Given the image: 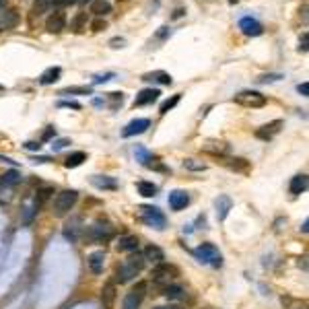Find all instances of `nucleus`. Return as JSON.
<instances>
[{"mask_svg": "<svg viewBox=\"0 0 309 309\" xmlns=\"http://www.w3.org/2000/svg\"><path fill=\"white\" fill-rule=\"evenodd\" d=\"M111 79H115V74L113 72H105V74H97L95 79H93V85H103V83H107V81H111Z\"/></svg>", "mask_w": 309, "mask_h": 309, "instance_id": "nucleus-42", "label": "nucleus"}, {"mask_svg": "<svg viewBox=\"0 0 309 309\" xmlns=\"http://www.w3.org/2000/svg\"><path fill=\"white\" fill-rule=\"evenodd\" d=\"M91 93H93L91 87H68L60 91V95H91Z\"/></svg>", "mask_w": 309, "mask_h": 309, "instance_id": "nucleus-35", "label": "nucleus"}, {"mask_svg": "<svg viewBox=\"0 0 309 309\" xmlns=\"http://www.w3.org/2000/svg\"><path fill=\"white\" fill-rule=\"evenodd\" d=\"M91 184L95 188H99V190H115V188H118V182H115L113 177H109V175H93Z\"/></svg>", "mask_w": 309, "mask_h": 309, "instance_id": "nucleus-25", "label": "nucleus"}, {"mask_svg": "<svg viewBox=\"0 0 309 309\" xmlns=\"http://www.w3.org/2000/svg\"><path fill=\"white\" fill-rule=\"evenodd\" d=\"M85 161H87V154H85L83 151H76V153L68 154L66 161H64V165H66L68 169H74V167H81Z\"/></svg>", "mask_w": 309, "mask_h": 309, "instance_id": "nucleus-32", "label": "nucleus"}, {"mask_svg": "<svg viewBox=\"0 0 309 309\" xmlns=\"http://www.w3.org/2000/svg\"><path fill=\"white\" fill-rule=\"evenodd\" d=\"M145 167H149V169H154V171H167L165 167L161 165L159 157H149V159H147V163H145Z\"/></svg>", "mask_w": 309, "mask_h": 309, "instance_id": "nucleus-40", "label": "nucleus"}, {"mask_svg": "<svg viewBox=\"0 0 309 309\" xmlns=\"http://www.w3.org/2000/svg\"><path fill=\"white\" fill-rule=\"evenodd\" d=\"M91 12H95L97 17H105L111 12V2H107V0H93L91 2Z\"/></svg>", "mask_w": 309, "mask_h": 309, "instance_id": "nucleus-29", "label": "nucleus"}, {"mask_svg": "<svg viewBox=\"0 0 309 309\" xmlns=\"http://www.w3.org/2000/svg\"><path fill=\"white\" fill-rule=\"evenodd\" d=\"M134 157H136V161H138V163H143V165H145V163H147V159L151 157V154H149V151H147V149L136 147V149H134Z\"/></svg>", "mask_w": 309, "mask_h": 309, "instance_id": "nucleus-41", "label": "nucleus"}, {"mask_svg": "<svg viewBox=\"0 0 309 309\" xmlns=\"http://www.w3.org/2000/svg\"><path fill=\"white\" fill-rule=\"evenodd\" d=\"M297 91H299L303 97H309V83H301V85L297 87Z\"/></svg>", "mask_w": 309, "mask_h": 309, "instance_id": "nucleus-49", "label": "nucleus"}, {"mask_svg": "<svg viewBox=\"0 0 309 309\" xmlns=\"http://www.w3.org/2000/svg\"><path fill=\"white\" fill-rule=\"evenodd\" d=\"M70 145V140L68 138H58V140H54V143H52V151H62V149H66Z\"/></svg>", "mask_w": 309, "mask_h": 309, "instance_id": "nucleus-43", "label": "nucleus"}, {"mask_svg": "<svg viewBox=\"0 0 309 309\" xmlns=\"http://www.w3.org/2000/svg\"><path fill=\"white\" fill-rule=\"evenodd\" d=\"M159 89H143V91H138V95L134 97V107H143V105H151L159 99Z\"/></svg>", "mask_w": 309, "mask_h": 309, "instance_id": "nucleus-15", "label": "nucleus"}, {"mask_svg": "<svg viewBox=\"0 0 309 309\" xmlns=\"http://www.w3.org/2000/svg\"><path fill=\"white\" fill-rule=\"evenodd\" d=\"M85 25H87V12H79V15L74 17V21H72V31L74 33H81L83 29H85Z\"/></svg>", "mask_w": 309, "mask_h": 309, "instance_id": "nucleus-36", "label": "nucleus"}, {"mask_svg": "<svg viewBox=\"0 0 309 309\" xmlns=\"http://www.w3.org/2000/svg\"><path fill=\"white\" fill-rule=\"evenodd\" d=\"M140 218L143 223L149 225V227H154V229H163L165 227V214L157 208V206H140Z\"/></svg>", "mask_w": 309, "mask_h": 309, "instance_id": "nucleus-7", "label": "nucleus"}, {"mask_svg": "<svg viewBox=\"0 0 309 309\" xmlns=\"http://www.w3.org/2000/svg\"><path fill=\"white\" fill-rule=\"evenodd\" d=\"M154 309H182V307H177V305H169V307H154Z\"/></svg>", "mask_w": 309, "mask_h": 309, "instance_id": "nucleus-55", "label": "nucleus"}, {"mask_svg": "<svg viewBox=\"0 0 309 309\" xmlns=\"http://www.w3.org/2000/svg\"><path fill=\"white\" fill-rule=\"evenodd\" d=\"M19 182H21V173L17 169H10V171L2 173V175H0V192L8 190V188H15Z\"/></svg>", "mask_w": 309, "mask_h": 309, "instance_id": "nucleus-22", "label": "nucleus"}, {"mask_svg": "<svg viewBox=\"0 0 309 309\" xmlns=\"http://www.w3.org/2000/svg\"><path fill=\"white\" fill-rule=\"evenodd\" d=\"M58 107H72V109H81L79 101H58Z\"/></svg>", "mask_w": 309, "mask_h": 309, "instance_id": "nucleus-46", "label": "nucleus"}, {"mask_svg": "<svg viewBox=\"0 0 309 309\" xmlns=\"http://www.w3.org/2000/svg\"><path fill=\"white\" fill-rule=\"evenodd\" d=\"M299 50H301V52H307V33H303V37H301V44H299Z\"/></svg>", "mask_w": 309, "mask_h": 309, "instance_id": "nucleus-51", "label": "nucleus"}, {"mask_svg": "<svg viewBox=\"0 0 309 309\" xmlns=\"http://www.w3.org/2000/svg\"><path fill=\"white\" fill-rule=\"evenodd\" d=\"M167 202H169L171 210H184L186 206L190 204V194H188V192H184V190H173V192H169Z\"/></svg>", "mask_w": 309, "mask_h": 309, "instance_id": "nucleus-13", "label": "nucleus"}, {"mask_svg": "<svg viewBox=\"0 0 309 309\" xmlns=\"http://www.w3.org/2000/svg\"><path fill=\"white\" fill-rule=\"evenodd\" d=\"M46 29L48 33H62L66 29V12L62 8H56L54 12H50V17L46 19Z\"/></svg>", "mask_w": 309, "mask_h": 309, "instance_id": "nucleus-9", "label": "nucleus"}, {"mask_svg": "<svg viewBox=\"0 0 309 309\" xmlns=\"http://www.w3.org/2000/svg\"><path fill=\"white\" fill-rule=\"evenodd\" d=\"M138 246H140V241L136 235H124L115 243V250L124 252V254H134V252H138Z\"/></svg>", "mask_w": 309, "mask_h": 309, "instance_id": "nucleus-17", "label": "nucleus"}, {"mask_svg": "<svg viewBox=\"0 0 309 309\" xmlns=\"http://www.w3.org/2000/svg\"><path fill=\"white\" fill-rule=\"evenodd\" d=\"M151 276H153L154 282H169V278H177V276H179V270H177L173 264L161 262V264H157V266L153 268Z\"/></svg>", "mask_w": 309, "mask_h": 309, "instance_id": "nucleus-8", "label": "nucleus"}, {"mask_svg": "<svg viewBox=\"0 0 309 309\" xmlns=\"http://www.w3.org/2000/svg\"><path fill=\"white\" fill-rule=\"evenodd\" d=\"M115 299H118V289H115V282L111 280L101 291V303H103V307H105V309H113Z\"/></svg>", "mask_w": 309, "mask_h": 309, "instance_id": "nucleus-16", "label": "nucleus"}, {"mask_svg": "<svg viewBox=\"0 0 309 309\" xmlns=\"http://www.w3.org/2000/svg\"><path fill=\"white\" fill-rule=\"evenodd\" d=\"M136 190H138V194L145 196V198L157 196V192H159V188L154 186L153 182H138V184H136Z\"/></svg>", "mask_w": 309, "mask_h": 309, "instance_id": "nucleus-30", "label": "nucleus"}, {"mask_svg": "<svg viewBox=\"0 0 309 309\" xmlns=\"http://www.w3.org/2000/svg\"><path fill=\"white\" fill-rule=\"evenodd\" d=\"M76 0H56V4L58 6H66V4H74Z\"/></svg>", "mask_w": 309, "mask_h": 309, "instance_id": "nucleus-52", "label": "nucleus"}, {"mask_svg": "<svg viewBox=\"0 0 309 309\" xmlns=\"http://www.w3.org/2000/svg\"><path fill=\"white\" fill-rule=\"evenodd\" d=\"M143 81H151V83H159V85H171L173 79H171V74H167L163 70H154V72H147L143 76Z\"/></svg>", "mask_w": 309, "mask_h": 309, "instance_id": "nucleus-27", "label": "nucleus"}, {"mask_svg": "<svg viewBox=\"0 0 309 309\" xmlns=\"http://www.w3.org/2000/svg\"><path fill=\"white\" fill-rule=\"evenodd\" d=\"M91 29H93V31H105V29H107V23L99 17V19H95V21L91 23Z\"/></svg>", "mask_w": 309, "mask_h": 309, "instance_id": "nucleus-44", "label": "nucleus"}, {"mask_svg": "<svg viewBox=\"0 0 309 309\" xmlns=\"http://www.w3.org/2000/svg\"><path fill=\"white\" fill-rule=\"evenodd\" d=\"M163 295L171 301H182V299H186V289L179 287V285H167L163 289Z\"/></svg>", "mask_w": 309, "mask_h": 309, "instance_id": "nucleus-28", "label": "nucleus"}, {"mask_svg": "<svg viewBox=\"0 0 309 309\" xmlns=\"http://www.w3.org/2000/svg\"><path fill=\"white\" fill-rule=\"evenodd\" d=\"M169 35H171V29L167 27V25H163V27H159V31H157V35H154V37H157V40H167Z\"/></svg>", "mask_w": 309, "mask_h": 309, "instance_id": "nucleus-45", "label": "nucleus"}, {"mask_svg": "<svg viewBox=\"0 0 309 309\" xmlns=\"http://www.w3.org/2000/svg\"><path fill=\"white\" fill-rule=\"evenodd\" d=\"M103 262H105V254L103 252H93L91 256L87 258V264L91 268L93 274H101L103 272Z\"/></svg>", "mask_w": 309, "mask_h": 309, "instance_id": "nucleus-23", "label": "nucleus"}, {"mask_svg": "<svg viewBox=\"0 0 309 309\" xmlns=\"http://www.w3.org/2000/svg\"><path fill=\"white\" fill-rule=\"evenodd\" d=\"M184 15H186V8H177L173 12V19H179V17H184Z\"/></svg>", "mask_w": 309, "mask_h": 309, "instance_id": "nucleus-53", "label": "nucleus"}, {"mask_svg": "<svg viewBox=\"0 0 309 309\" xmlns=\"http://www.w3.org/2000/svg\"><path fill=\"white\" fill-rule=\"evenodd\" d=\"M214 208H216V218H218V221H225L229 210L233 208V200H231L229 196H225V194H221L214 200Z\"/></svg>", "mask_w": 309, "mask_h": 309, "instance_id": "nucleus-18", "label": "nucleus"}, {"mask_svg": "<svg viewBox=\"0 0 309 309\" xmlns=\"http://www.w3.org/2000/svg\"><path fill=\"white\" fill-rule=\"evenodd\" d=\"M143 258H145V262H151V264H161L163 260H165V254H163V250L159 248V246H147L145 248V252H143Z\"/></svg>", "mask_w": 309, "mask_h": 309, "instance_id": "nucleus-19", "label": "nucleus"}, {"mask_svg": "<svg viewBox=\"0 0 309 309\" xmlns=\"http://www.w3.org/2000/svg\"><path fill=\"white\" fill-rule=\"evenodd\" d=\"M85 233V227H83V218L81 216H72L70 221L64 225V237L70 239L72 243H76Z\"/></svg>", "mask_w": 309, "mask_h": 309, "instance_id": "nucleus-10", "label": "nucleus"}, {"mask_svg": "<svg viewBox=\"0 0 309 309\" xmlns=\"http://www.w3.org/2000/svg\"><path fill=\"white\" fill-rule=\"evenodd\" d=\"M54 196V188H50V186H46V188H40L35 192V210L33 212H40V208H44V206L50 202V198Z\"/></svg>", "mask_w": 309, "mask_h": 309, "instance_id": "nucleus-21", "label": "nucleus"}, {"mask_svg": "<svg viewBox=\"0 0 309 309\" xmlns=\"http://www.w3.org/2000/svg\"><path fill=\"white\" fill-rule=\"evenodd\" d=\"M233 101L237 103V105L258 109V107H264L266 105V95L258 93V91H241V93H237L233 97Z\"/></svg>", "mask_w": 309, "mask_h": 309, "instance_id": "nucleus-6", "label": "nucleus"}, {"mask_svg": "<svg viewBox=\"0 0 309 309\" xmlns=\"http://www.w3.org/2000/svg\"><path fill=\"white\" fill-rule=\"evenodd\" d=\"M194 256L200 264H208L212 268H221L223 266V256L218 252V248L214 243H202L194 250Z\"/></svg>", "mask_w": 309, "mask_h": 309, "instance_id": "nucleus-3", "label": "nucleus"}, {"mask_svg": "<svg viewBox=\"0 0 309 309\" xmlns=\"http://www.w3.org/2000/svg\"><path fill=\"white\" fill-rule=\"evenodd\" d=\"M149 126H151V122L147 118H136L130 124H126V128L122 130V136L124 138H130V136H136V134H143V132L149 130Z\"/></svg>", "mask_w": 309, "mask_h": 309, "instance_id": "nucleus-12", "label": "nucleus"}, {"mask_svg": "<svg viewBox=\"0 0 309 309\" xmlns=\"http://www.w3.org/2000/svg\"><path fill=\"white\" fill-rule=\"evenodd\" d=\"M179 99H182V95H179V93H177V95H171L169 99H165V101L161 103V107H159V113L165 115L169 109H173V107L177 105V103H179Z\"/></svg>", "mask_w": 309, "mask_h": 309, "instance_id": "nucleus-33", "label": "nucleus"}, {"mask_svg": "<svg viewBox=\"0 0 309 309\" xmlns=\"http://www.w3.org/2000/svg\"><path fill=\"white\" fill-rule=\"evenodd\" d=\"M52 136H56V130H54V128H52V126H50V128H48V130H46V132L42 134V143H48V140H50Z\"/></svg>", "mask_w": 309, "mask_h": 309, "instance_id": "nucleus-48", "label": "nucleus"}, {"mask_svg": "<svg viewBox=\"0 0 309 309\" xmlns=\"http://www.w3.org/2000/svg\"><path fill=\"white\" fill-rule=\"evenodd\" d=\"M202 151L210 154H225L229 153V145L223 143V140H208L206 145H202Z\"/></svg>", "mask_w": 309, "mask_h": 309, "instance_id": "nucleus-26", "label": "nucleus"}, {"mask_svg": "<svg viewBox=\"0 0 309 309\" xmlns=\"http://www.w3.org/2000/svg\"><path fill=\"white\" fill-rule=\"evenodd\" d=\"M60 76H62V68L60 66H50L48 70L42 72L40 85H54L56 81H60Z\"/></svg>", "mask_w": 309, "mask_h": 309, "instance_id": "nucleus-24", "label": "nucleus"}, {"mask_svg": "<svg viewBox=\"0 0 309 309\" xmlns=\"http://www.w3.org/2000/svg\"><path fill=\"white\" fill-rule=\"evenodd\" d=\"M83 235H87V239H91L95 243H103V241H109L115 235V231L107 221H95L93 227H89V231H85Z\"/></svg>", "mask_w": 309, "mask_h": 309, "instance_id": "nucleus-5", "label": "nucleus"}, {"mask_svg": "<svg viewBox=\"0 0 309 309\" xmlns=\"http://www.w3.org/2000/svg\"><path fill=\"white\" fill-rule=\"evenodd\" d=\"M52 2H54V0H35V2H33V15L35 17H42L44 12L50 10Z\"/></svg>", "mask_w": 309, "mask_h": 309, "instance_id": "nucleus-34", "label": "nucleus"}, {"mask_svg": "<svg viewBox=\"0 0 309 309\" xmlns=\"http://www.w3.org/2000/svg\"><path fill=\"white\" fill-rule=\"evenodd\" d=\"M145 297H147V282L140 280V282H136V285L126 293V297L122 301V309H140Z\"/></svg>", "mask_w": 309, "mask_h": 309, "instance_id": "nucleus-4", "label": "nucleus"}, {"mask_svg": "<svg viewBox=\"0 0 309 309\" xmlns=\"http://www.w3.org/2000/svg\"><path fill=\"white\" fill-rule=\"evenodd\" d=\"M239 29H241L243 35H248V37H258V35L264 33L262 23L256 21L254 17H243V19H239Z\"/></svg>", "mask_w": 309, "mask_h": 309, "instance_id": "nucleus-11", "label": "nucleus"}, {"mask_svg": "<svg viewBox=\"0 0 309 309\" xmlns=\"http://www.w3.org/2000/svg\"><path fill=\"white\" fill-rule=\"evenodd\" d=\"M301 231H303V233H307V231H309V221H305V223H303V227H301Z\"/></svg>", "mask_w": 309, "mask_h": 309, "instance_id": "nucleus-54", "label": "nucleus"}, {"mask_svg": "<svg viewBox=\"0 0 309 309\" xmlns=\"http://www.w3.org/2000/svg\"><path fill=\"white\" fill-rule=\"evenodd\" d=\"M122 103H124V93H122V91H120V93H107V105H109L111 109L122 107Z\"/></svg>", "mask_w": 309, "mask_h": 309, "instance_id": "nucleus-37", "label": "nucleus"}, {"mask_svg": "<svg viewBox=\"0 0 309 309\" xmlns=\"http://www.w3.org/2000/svg\"><path fill=\"white\" fill-rule=\"evenodd\" d=\"M143 268H145V258H143V254H138V252H134V254H130L126 258V260L115 268V278H113V282L115 285H126V282H130L132 278H136L140 272H143Z\"/></svg>", "mask_w": 309, "mask_h": 309, "instance_id": "nucleus-1", "label": "nucleus"}, {"mask_svg": "<svg viewBox=\"0 0 309 309\" xmlns=\"http://www.w3.org/2000/svg\"><path fill=\"white\" fill-rule=\"evenodd\" d=\"M76 200H79V192L76 190H64L60 192V194L54 198V204H52V214L54 216H66L72 208H74V204Z\"/></svg>", "mask_w": 309, "mask_h": 309, "instance_id": "nucleus-2", "label": "nucleus"}, {"mask_svg": "<svg viewBox=\"0 0 309 309\" xmlns=\"http://www.w3.org/2000/svg\"><path fill=\"white\" fill-rule=\"evenodd\" d=\"M282 79V74L280 72H268V74H260L256 79V83H260V85H266V83H276Z\"/></svg>", "mask_w": 309, "mask_h": 309, "instance_id": "nucleus-39", "label": "nucleus"}, {"mask_svg": "<svg viewBox=\"0 0 309 309\" xmlns=\"http://www.w3.org/2000/svg\"><path fill=\"white\" fill-rule=\"evenodd\" d=\"M109 46H111L113 50H118V48H124V46H126V40H124V37H113V40L109 42Z\"/></svg>", "mask_w": 309, "mask_h": 309, "instance_id": "nucleus-47", "label": "nucleus"}, {"mask_svg": "<svg viewBox=\"0 0 309 309\" xmlns=\"http://www.w3.org/2000/svg\"><path fill=\"white\" fill-rule=\"evenodd\" d=\"M280 128H282V120L268 122V124H264L262 128H258V130H256V138H260V140H272L280 132Z\"/></svg>", "mask_w": 309, "mask_h": 309, "instance_id": "nucleus-14", "label": "nucleus"}, {"mask_svg": "<svg viewBox=\"0 0 309 309\" xmlns=\"http://www.w3.org/2000/svg\"><path fill=\"white\" fill-rule=\"evenodd\" d=\"M307 186H309L307 175H305V173H299V175H295V177L291 179V184H289V192H291L293 196H299V194H303V192L307 190Z\"/></svg>", "mask_w": 309, "mask_h": 309, "instance_id": "nucleus-20", "label": "nucleus"}, {"mask_svg": "<svg viewBox=\"0 0 309 309\" xmlns=\"http://www.w3.org/2000/svg\"><path fill=\"white\" fill-rule=\"evenodd\" d=\"M122 2H124V0H122Z\"/></svg>", "mask_w": 309, "mask_h": 309, "instance_id": "nucleus-57", "label": "nucleus"}, {"mask_svg": "<svg viewBox=\"0 0 309 309\" xmlns=\"http://www.w3.org/2000/svg\"><path fill=\"white\" fill-rule=\"evenodd\" d=\"M229 2H231V4H237V2H239V0H229Z\"/></svg>", "mask_w": 309, "mask_h": 309, "instance_id": "nucleus-56", "label": "nucleus"}, {"mask_svg": "<svg viewBox=\"0 0 309 309\" xmlns=\"http://www.w3.org/2000/svg\"><path fill=\"white\" fill-rule=\"evenodd\" d=\"M25 149H29V151H40L42 145H40V143H25Z\"/></svg>", "mask_w": 309, "mask_h": 309, "instance_id": "nucleus-50", "label": "nucleus"}, {"mask_svg": "<svg viewBox=\"0 0 309 309\" xmlns=\"http://www.w3.org/2000/svg\"><path fill=\"white\" fill-rule=\"evenodd\" d=\"M184 169H188V171H204L206 169V165L202 163V161H196V159H184Z\"/></svg>", "mask_w": 309, "mask_h": 309, "instance_id": "nucleus-38", "label": "nucleus"}, {"mask_svg": "<svg viewBox=\"0 0 309 309\" xmlns=\"http://www.w3.org/2000/svg\"><path fill=\"white\" fill-rule=\"evenodd\" d=\"M227 167H229V169H233V171H237V173H248L250 171V161L241 159V157H235V159L227 161Z\"/></svg>", "mask_w": 309, "mask_h": 309, "instance_id": "nucleus-31", "label": "nucleus"}]
</instances>
